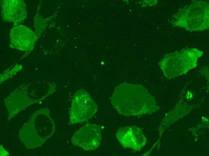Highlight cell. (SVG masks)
<instances>
[{"mask_svg": "<svg viewBox=\"0 0 209 156\" xmlns=\"http://www.w3.org/2000/svg\"><path fill=\"white\" fill-rule=\"evenodd\" d=\"M111 103L119 114L127 116L151 114L159 109L153 97L144 87L125 82L115 88Z\"/></svg>", "mask_w": 209, "mask_h": 156, "instance_id": "1", "label": "cell"}, {"mask_svg": "<svg viewBox=\"0 0 209 156\" xmlns=\"http://www.w3.org/2000/svg\"><path fill=\"white\" fill-rule=\"evenodd\" d=\"M10 47L25 51L28 54L33 50L38 39L35 32L23 25L13 27L10 31Z\"/></svg>", "mask_w": 209, "mask_h": 156, "instance_id": "4", "label": "cell"}, {"mask_svg": "<svg viewBox=\"0 0 209 156\" xmlns=\"http://www.w3.org/2000/svg\"><path fill=\"white\" fill-rule=\"evenodd\" d=\"M0 4L3 21L13 23L15 26L26 18V6L23 0H1Z\"/></svg>", "mask_w": 209, "mask_h": 156, "instance_id": "6", "label": "cell"}, {"mask_svg": "<svg viewBox=\"0 0 209 156\" xmlns=\"http://www.w3.org/2000/svg\"><path fill=\"white\" fill-rule=\"evenodd\" d=\"M116 137L123 148L135 151H140L147 141L141 128L135 125L120 128L116 133Z\"/></svg>", "mask_w": 209, "mask_h": 156, "instance_id": "5", "label": "cell"}, {"mask_svg": "<svg viewBox=\"0 0 209 156\" xmlns=\"http://www.w3.org/2000/svg\"><path fill=\"white\" fill-rule=\"evenodd\" d=\"M101 126L95 124H86L77 130L72 137V144L85 150L96 149L100 145L102 137Z\"/></svg>", "mask_w": 209, "mask_h": 156, "instance_id": "3", "label": "cell"}, {"mask_svg": "<svg viewBox=\"0 0 209 156\" xmlns=\"http://www.w3.org/2000/svg\"><path fill=\"white\" fill-rule=\"evenodd\" d=\"M98 107L93 99L85 90L76 92L73 98L69 112L70 124L81 123L92 118Z\"/></svg>", "mask_w": 209, "mask_h": 156, "instance_id": "2", "label": "cell"}, {"mask_svg": "<svg viewBox=\"0 0 209 156\" xmlns=\"http://www.w3.org/2000/svg\"><path fill=\"white\" fill-rule=\"evenodd\" d=\"M186 97L187 99L191 100L193 98V94L191 91H188L187 92Z\"/></svg>", "mask_w": 209, "mask_h": 156, "instance_id": "7", "label": "cell"}]
</instances>
